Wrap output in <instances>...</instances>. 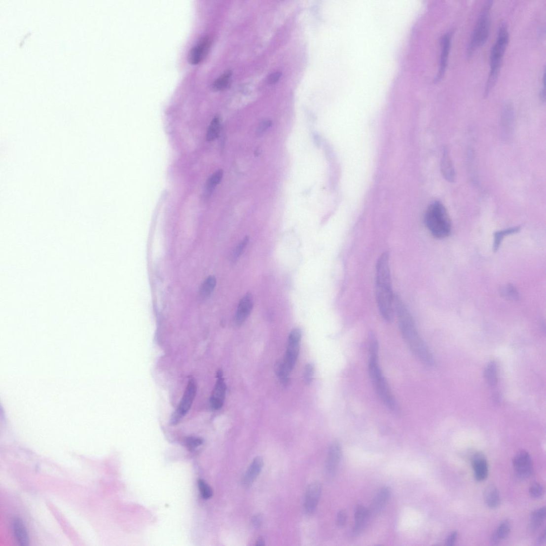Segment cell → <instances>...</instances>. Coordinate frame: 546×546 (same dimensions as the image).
<instances>
[{
    "label": "cell",
    "instance_id": "603a6c76",
    "mask_svg": "<svg viewBox=\"0 0 546 546\" xmlns=\"http://www.w3.org/2000/svg\"><path fill=\"white\" fill-rule=\"evenodd\" d=\"M13 530L18 542L20 545L26 546L29 544L27 530L21 519L16 518L13 523Z\"/></svg>",
    "mask_w": 546,
    "mask_h": 546
},
{
    "label": "cell",
    "instance_id": "ab89813d",
    "mask_svg": "<svg viewBox=\"0 0 546 546\" xmlns=\"http://www.w3.org/2000/svg\"><path fill=\"white\" fill-rule=\"evenodd\" d=\"M281 76V73L280 72H276L275 73H272L268 77V83L269 84H275L278 82L280 80Z\"/></svg>",
    "mask_w": 546,
    "mask_h": 546
},
{
    "label": "cell",
    "instance_id": "44dd1931",
    "mask_svg": "<svg viewBox=\"0 0 546 546\" xmlns=\"http://www.w3.org/2000/svg\"><path fill=\"white\" fill-rule=\"evenodd\" d=\"M484 498L485 503L490 509H496L501 504V500L499 492L495 485L491 484L486 488Z\"/></svg>",
    "mask_w": 546,
    "mask_h": 546
},
{
    "label": "cell",
    "instance_id": "e0dca14e",
    "mask_svg": "<svg viewBox=\"0 0 546 546\" xmlns=\"http://www.w3.org/2000/svg\"><path fill=\"white\" fill-rule=\"evenodd\" d=\"M391 490L388 487L381 488L377 493L369 509L370 515H377L383 511L391 496Z\"/></svg>",
    "mask_w": 546,
    "mask_h": 546
},
{
    "label": "cell",
    "instance_id": "4316f807",
    "mask_svg": "<svg viewBox=\"0 0 546 546\" xmlns=\"http://www.w3.org/2000/svg\"><path fill=\"white\" fill-rule=\"evenodd\" d=\"M216 285V279L214 276H210L203 282L200 291V297L202 300L208 299L212 294Z\"/></svg>",
    "mask_w": 546,
    "mask_h": 546
},
{
    "label": "cell",
    "instance_id": "8d00e7d4",
    "mask_svg": "<svg viewBox=\"0 0 546 546\" xmlns=\"http://www.w3.org/2000/svg\"><path fill=\"white\" fill-rule=\"evenodd\" d=\"M272 125V122L269 120H267L263 122L260 125L257 131H256V135L261 136L264 134L265 131L271 127Z\"/></svg>",
    "mask_w": 546,
    "mask_h": 546
},
{
    "label": "cell",
    "instance_id": "6da1fadb",
    "mask_svg": "<svg viewBox=\"0 0 546 546\" xmlns=\"http://www.w3.org/2000/svg\"><path fill=\"white\" fill-rule=\"evenodd\" d=\"M393 307L398 315L401 334L407 346L423 364L429 366L433 365V355L421 338L411 315L398 295L394 296Z\"/></svg>",
    "mask_w": 546,
    "mask_h": 546
},
{
    "label": "cell",
    "instance_id": "8fae6325",
    "mask_svg": "<svg viewBox=\"0 0 546 546\" xmlns=\"http://www.w3.org/2000/svg\"><path fill=\"white\" fill-rule=\"evenodd\" d=\"M211 45V39L208 36H203L190 50L189 62L192 65L201 63L207 56Z\"/></svg>",
    "mask_w": 546,
    "mask_h": 546
},
{
    "label": "cell",
    "instance_id": "f35d334b",
    "mask_svg": "<svg viewBox=\"0 0 546 546\" xmlns=\"http://www.w3.org/2000/svg\"><path fill=\"white\" fill-rule=\"evenodd\" d=\"M458 537V532L457 531L452 532L448 538H446L445 545L448 546L455 545L457 541Z\"/></svg>",
    "mask_w": 546,
    "mask_h": 546
},
{
    "label": "cell",
    "instance_id": "8992f818",
    "mask_svg": "<svg viewBox=\"0 0 546 546\" xmlns=\"http://www.w3.org/2000/svg\"><path fill=\"white\" fill-rule=\"evenodd\" d=\"M492 4L493 1H486L479 13L468 46V56L469 58L487 41L490 34V11Z\"/></svg>",
    "mask_w": 546,
    "mask_h": 546
},
{
    "label": "cell",
    "instance_id": "1f68e13d",
    "mask_svg": "<svg viewBox=\"0 0 546 546\" xmlns=\"http://www.w3.org/2000/svg\"><path fill=\"white\" fill-rule=\"evenodd\" d=\"M198 486L203 498L208 499L212 497L213 494V490L204 480H199Z\"/></svg>",
    "mask_w": 546,
    "mask_h": 546
},
{
    "label": "cell",
    "instance_id": "4dcf8cb0",
    "mask_svg": "<svg viewBox=\"0 0 546 546\" xmlns=\"http://www.w3.org/2000/svg\"><path fill=\"white\" fill-rule=\"evenodd\" d=\"M501 295L508 300L516 301L519 298V294L517 289L512 285L504 286L501 291Z\"/></svg>",
    "mask_w": 546,
    "mask_h": 546
},
{
    "label": "cell",
    "instance_id": "836d02e7",
    "mask_svg": "<svg viewBox=\"0 0 546 546\" xmlns=\"http://www.w3.org/2000/svg\"><path fill=\"white\" fill-rule=\"evenodd\" d=\"M248 242L249 238L248 237H246V238L243 239L242 241L239 243V245L237 246L233 254V260L234 261H236L240 257L243 251H244Z\"/></svg>",
    "mask_w": 546,
    "mask_h": 546
},
{
    "label": "cell",
    "instance_id": "d590c367",
    "mask_svg": "<svg viewBox=\"0 0 546 546\" xmlns=\"http://www.w3.org/2000/svg\"><path fill=\"white\" fill-rule=\"evenodd\" d=\"M203 443L201 438L196 437H190L186 439V444L190 450H194Z\"/></svg>",
    "mask_w": 546,
    "mask_h": 546
},
{
    "label": "cell",
    "instance_id": "7bdbcfd3",
    "mask_svg": "<svg viewBox=\"0 0 546 546\" xmlns=\"http://www.w3.org/2000/svg\"><path fill=\"white\" fill-rule=\"evenodd\" d=\"M546 541V532L545 530L542 532V534L537 539L536 544L537 545H542L545 543Z\"/></svg>",
    "mask_w": 546,
    "mask_h": 546
},
{
    "label": "cell",
    "instance_id": "d6a6232c",
    "mask_svg": "<svg viewBox=\"0 0 546 546\" xmlns=\"http://www.w3.org/2000/svg\"><path fill=\"white\" fill-rule=\"evenodd\" d=\"M544 488L539 483H533L529 489V493L530 496L534 498L538 499L542 498L544 495Z\"/></svg>",
    "mask_w": 546,
    "mask_h": 546
},
{
    "label": "cell",
    "instance_id": "7402d4cb",
    "mask_svg": "<svg viewBox=\"0 0 546 546\" xmlns=\"http://www.w3.org/2000/svg\"><path fill=\"white\" fill-rule=\"evenodd\" d=\"M511 524L509 520H504L500 524L496 530L493 533L491 537V542L493 545H497L500 542L507 538L510 532Z\"/></svg>",
    "mask_w": 546,
    "mask_h": 546
},
{
    "label": "cell",
    "instance_id": "5b68a950",
    "mask_svg": "<svg viewBox=\"0 0 546 546\" xmlns=\"http://www.w3.org/2000/svg\"><path fill=\"white\" fill-rule=\"evenodd\" d=\"M425 224L432 234L437 239H444L451 232V222L447 210L442 203L433 202L425 216Z\"/></svg>",
    "mask_w": 546,
    "mask_h": 546
},
{
    "label": "cell",
    "instance_id": "9a60e30c",
    "mask_svg": "<svg viewBox=\"0 0 546 546\" xmlns=\"http://www.w3.org/2000/svg\"><path fill=\"white\" fill-rule=\"evenodd\" d=\"M217 376H218V380L216 384L212 396L210 399V404L214 410H219L221 408L224 402L226 390L221 371H218Z\"/></svg>",
    "mask_w": 546,
    "mask_h": 546
},
{
    "label": "cell",
    "instance_id": "277c9868",
    "mask_svg": "<svg viewBox=\"0 0 546 546\" xmlns=\"http://www.w3.org/2000/svg\"><path fill=\"white\" fill-rule=\"evenodd\" d=\"M509 32L507 25L502 23L498 31L496 42L490 51L489 77L485 85L484 96H487L494 87L501 70L504 54L509 41Z\"/></svg>",
    "mask_w": 546,
    "mask_h": 546
},
{
    "label": "cell",
    "instance_id": "83f0119b",
    "mask_svg": "<svg viewBox=\"0 0 546 546\" xmlns=\"http://www.w3.org/2000/svg\"><path fill=\"white\" fill-rule=\"evenodd\" d=\"M220 126L221 122L219 116H215L210 123L207 130V140L208 142H213L218 137L220 133Z\"/></svg>",
    "mask_w": 546,
    "mask_h": 546
},
{
    "label": "cell",
    "instance_id": "52a82bcc",
    "mask_svg": "<svg viewBox=\"0 0 546 546\" xmlns=\"http://www.w3.org/2000/svg\"><path fill=\"white\" fill-rule=\"evenodd\" d=\"M301 339V331L300 328H294L289 335L286 357L282 361L283 365L289 373L293 370L297 361Z\"/></svg>",
    "mask_w": 546,
    "mask_h": 546
},
{
    "label": "cell",
    "instance_id": "484cf974",
    "mask_svg": "<svg viewBox=\"0 0 546 546\" xmlns=\"http://www.w3.org/2000/svg\"><path fill=\"white\" fill-rule=\"evenodd\" d=\"M485 378L490 386L494 387L498 383V366L495 361L490 362L486 366L485 372Z\"/></svg>",
    "mask_w": 546,
    "mask_h": 546
},
{
    "label": "cell",
    "instance_id": "7c38bea8",
    "mask_svg": "<svg viewBox=\"0 0 546 546\" xmlns=\"http://www.w3.org/2000/svg\"><path fill=\"white\" fill-rule=\"evenodd\" d=\"M341 456V446L338 442H334L328 450L326 464V473L328 478H332L334 476Z\"/></svg>",
    "mask_w": 546,
    "mask_h": 546
},
{
    "label": "cell",
    "instance_id": "b9f144b4",
    "mask_svg": "<svg viewBox=\"0 0 546 546\" xmlns=\"http://www.w3.org/2000/svg\"><path fill=\"white\" fill-rule=\"evenodd\" d=\"M542 82H543V85H542V87L541 89L540 94H539V95H540V98H541V100H542V101L543 102L545 103V101H546L545 70H544V73H543V78H542Z\"/></svg>",
    "mask_w": 546,
    "mask_h": 546
},
{
    "label": "cell",
    "instance_id": "2e32d148",
    "mask_svg": "<svg viewBox=\"0 0 546 546\" xmlns=\"http://www.w3.org/2000/svg\"><path fill=\"white\" fill-rule=\"evenodd\" d=\"M254 307V300L251 293H248L240 300L235 315V322L239 326L244 322L251 314Z\"/></svg>",
    "mask_w": 546,
    "mask_h": 546
},
{
    "label": "cell",
    "instance_id": "4fadbf2b",
    "mask_svg": "<svg viewBox=\"0 0 546 546\" xmlns=\"http://www.w3.org/2000/svg\"><path fill=\"white\" fill-rule=\"evenodd\" d=\"M471 462L475 479L478 482L484 481L487 478L489 472L487 460L485 455L482 452H476L472 456Z\"/></svg>",
    "mask_w": 546,
    "mask_h": 546
},
{
    "label": "cell",
    "instance_id": "5bb4252c",
    "mask_svg": "<svg viewBox=\"0 0 546 546\" xmlns=\"http://www.w3.org/2000/svg\"><path fill=\"white\" fill-rule=\"evenodd\" d=\"M321 492L322 486L319 483L314 482L308 486L304 504L305 510L307 514H312L317 509Z\"/></svg>",
    "mask_w": 546,
    "mask_h": 546
},
{
    "label": "cell",
    "instance_id": "7a4b0ae2",
    "mask_svg": "<svg viewBox=\"0 0 546 546\" xmlns=\"http://www.w3.org/2000/svg\"><path fill=\"white\" fill-rule=\"evenodd\" d=\"M376 296L380 313L387 321H390L393 317V301L391 272L390 267V255L388 252L383 253L377 260L376 269Z\"/></svg>",
    "mask_w": 546,
    "mask_h": 546
},
{
    "label": "cell",
    "instance_id": "d6986e66",
    "mask_svg": "<svg viewBox=\"0 0 546 546\" xmlns=\"http://www.w3.org/2000/svg\"><path fill=\"white\" fill-rule=\"evenodd\" d=\"M440 167H441L442 174L445 180L450 182H455L456 177L455 169L449 151L447 149H445L443 151Z\"/></svg>",
    "mask_w": 546,
    "mask_h": 546
},
{
    "label": "cell",
    "instance_id": "ee69618b",
    "mask_svg": "<svg viewBox=\"0 0 546 546\" xmlns=\"http://www.w3.org/2000/svg\"><path fill=\"white\" fill-rule=\"evenodd\" d=\"M265 545V541H264V539H263V538H262V537H260V538H259V539H258L257 541H256V545H257V546H263V545Z\"/></svg>",
    "mask_w": 546,
    "mask_h": 546
},
{
    "label": "cell",
    "instance_id": "74e56055",
    "mask_svg": "<svg viewBox=\"0 0 546 546\" xmlns=\"http://www.w3.org/2000/svg\"><path fill=\"white\" fill-rule=\"evenodd\" d=\"M347 514L344 510L339 511L337 515V524L340 527H343L347 522Z\"/></svg>",
    "mask_w": 546,
    "mask_h": 546
},
{
    "label": "cell",
    "instance_id": "60d3db41",
    "mask_svg": "<svg viewBox=\"0 0 546 546\" xmlns=\"http://www.w3.org/2000/svg\"><path fill=\"white\" fill-rule=\"evenodd\" d=\"M263 521V517L261 514L255 515L252 519V524L255 528L260 527Z\"/></svg>",
    "mask_w": 546,
    "mask_h": 546
},
{
    "label": "cell",
    "instance_id": "9c48e42d",
    "mask_svg": "<svg viewBox=\"0 0 546 546\" xmlns=\"http://www.w3.org/2000/svg\"><path fill=\"white\" fill-rule=\"evenodd\" d=\"M197 386L194 379H190L183 396L178 408L174 413L172 424L176 425L179 423L181 419L187 414L191 407L196 396Z\"/></svg>",
    "mask_w": 546,
    "mask_h": 546
},
{
    "label": "cell",
    "instance_id": "3957f363",
    "mask_svg": "<svg viewBox=\"0 0 546 546\" xmlns=\"http://www.w3.org/2000/svg\"><path fill=\"white\" fill-rule=\"evenodd\" d=\"M378 344L372 340L370 347L369 371L370 377L378 396L389 409L396 411L398 404L390 389L378 363Z\"/></svg>",
    "mask_w": 546,
    "mask_h": 546
},
{
    "label": "cell",
    "instance_id": "ba28073f",
    "mask_svg": "<svg viewBox=\"0 0 546 546\" xmlns=\"http://www.w3.org/2000/svg\"><path fill=\"white\" fill-rule=\"evenodd\" d=\"M513 468L519 481L529 478L534 472V465L530 453L525 450L518 451L513 459Z\"/></svg>",
    "mask_w": 546,
    "mask_h": 546
},
{
    "label": "cell",
    "instance_id": "e575fe53",
    "mask_svg": "<svg viewBox=\"0 0 546 546\" xmlns=\"http://www.w3.org/2000/svg\"><path fill=\"white\" fill-rule=\"evenodd\" d=\"M314 372V367L313 364L306 365L304 372V380L307 384H310L312 382Z\"/></svg>",
    "mask_w": 546,
    "mask_h": 546
},
{
    "label": "cell",
    "instance_id": "d4e9b609",
    "mask_svg": "<svg viewBox=\"0 0 546 546\" xmlns=\"http://www.w3.org/2000/svg\"><path fill=\"white\" fill-rule=\"evenodd\" d=\"M520 227L515 226L495 232L494 235H493L494 236L493 237V251L495 252L498 251L505 237L517 233L520 231Z\"/></svg>",
    "mask_w": 546,
    "mask_h": 546
},
{
    "label": "cell",
    "instance_id": "30bf717a",
    "mask_svg": "<svg viewBox=\"0 0 546 546\" xmlns=\"http://www.w3.org/2000/svg\"><path fill=\"white\" fill-rule=\"evenodd\" d=\"M452 32H448L444 34L440 39L441 44V53L439 59V70L435 78V82L442 80L448 65V59L451 49Z\"/></svg>",
    "mask_w": 546,
    "mask_h": 546
},
{
    "label": "cell",
    "instance_id": "ac0fdd59",
    "mask_svg": "<svg viewBox=\"0 0 546 546\" xmlns=\"http://www.w3.org/2000/svg\"><path fill=\"white\" fill-rule=\"evenodd\" d=\"M264 464V460L261 457H257L254 459L243 477V485L245 486H249L253 484L259 475Z\"/></svg>",
    "mask_w": 546,
    "mask_h": 546
},
{
    "label": "cell",
    "instance_id": "f546056e",
    "mask_svg": "<svg viewBox=\"0 0 546 546\" xmlns=\"http://www.w3.org/2000/svg\"><path fill=\"white\" fill-rule=\"evenodd\" d=\"M231 75V72L227 71L217 78L213 84V89L215 91L225 89L228 86Z\"/></svg>",
    "mask_w": 546,
    "mask_h": 546
},
{
    "label": "cell",
    "instance_id": "ffe728a7",
    "mask_svg": "<svg viewBox=\"0 0 546 546\" xmlns=\"http://www.w3.org/2000/svg\"><path fill=\"white\" fill-rule=\"evenodd\" d=\"M370 515L369 509L363 506H358L355 514V525L353 532L355 535H358L363 531L367 517Z\"/></svg>",
    "mask_w": 546,
    "mask_h": 546
},
{
    "label": "cell",
    "instance_id": "f1b7e54d",
    "mask_svg": "<svg viewBox=\"0 0 546 546\" xmlns=\"http://www.w3.org/2000/svg\"><path fill=\"white\" fill-rule=\"evenodd\" d=\"M223 176L222 170L217 171L212 176H210L207 182L205 193L207 196L211 194L215 187L220 182Z\"/></svg>",
    "mask_w": 546,
    "mask_h": 546
},
{
    "label": "cell",
    "instance_id": "cb8c5ba5",
    "mask_svg": "<svg viewBox=\"0 0 546 546\" xmlns=\"http://www.w3.org/2000/svg\"><path fill=\"white\" fill-rule=\"evenodd\" d=\"M546 518L545 507L537 509L532 512L531 515L529 529L532 531H537L540 528L545 522Z\"/></svg>",
    "mask_w": 546,
    "mask_h": 546
}]
</instances>
